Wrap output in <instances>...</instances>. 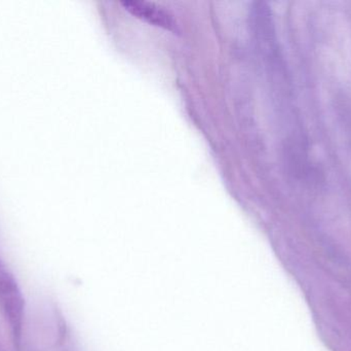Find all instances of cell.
I'll return each mask as SVG.
<instances>
[{
    "instance_id": "1",
    "label": "cell",
    "mask_w": 351,
    "mask_h": 351,
    "mask_svg": "<svg viewBox=\"0 0 351 351\" xmlns=\"http://www.w3.org/2000/svg\"><path fill=\"white\" fill-rule=\"evenodd\" d=\"M0 306L10 324L14 341L20 343L24 317V301L16 280L0 261Z\"/></svg>"
},
{
    "instance_id": "2",
    "label": "cell",
    "mask_w": 351,
    "mask_h": 351,
    "mask_svg": "<svg viewBox=\"0 0 351 351\" xmlns=\"http://www.w3.org/2000/svg\"><path fill=\"white\" fill-rule=\"evenodd\" d=\"M121 4L130 14L141 19L142 21L172 32L178 31V25L173 16L158 6L144 1H123Z\"/></svg>"
}]
</instances>
